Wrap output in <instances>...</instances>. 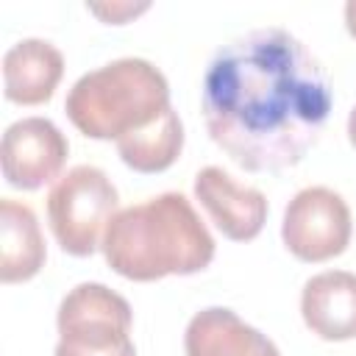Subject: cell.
Here are the masks:
<instances>
[{
	"instance_id": "15",
	"label": "cell",
	"mask_w": 356,
	"mask_h": 356,
	"mask_svg": "<svg viewBox=\"0 0 356 356\" xmlns=\"http://www.w3.org/2000/svg\"><path fill=\"white\" fill-rule=\"evenodd\" d=\"M345 28H348V33L356 39V0L345 3Z\"/></svg>"
},
{
	"instance_id": "9",
	"label": "cell",
	"mask_w": 356,
	"mask_h": 356,
	"mask_svg": "<svg viewBox=\"0 0 356 356\" xmlns=\"http://www.w3.org/2000/svg\"><path fill=\"white\" fill-rule=\"evenodd\" d=\"M300 314L306 328L325 342L356 339V275L348 270L312 275L300 292Z\"/></svg>"
},
{
	"instance_id": "11",
	"label": "cell",
	"mask_w": 356,
	"mask_h": 356,
	"mask_svg": "<svg viewBox=\"0 0 356 356\" xmlns=\"http://www.w3.org/2000/svg\"><path fill=\"white\" fill-rule=\"evenodd\" d=\"M64 75V56L44 39H19L3 56V92L17 106H42Z\"/></svg>"
},
{
	"instance_id": "7",
	"label": "cell",
	"mask_w": 356,
	"mask_h": 356,
	"mask_svg": "<svg viewBox=\"0 0 356 356\" xmlns=\"http://www.w3.org/2000/svg\"><path fill=\"white\" fill-rule=\"evenodd\" d=\"M70 153L67 136L47 117H22L11 122L0 145V167L8 186L33 192L56 181Z\"/></svg>"
},
{
	"instance_id": "16",
	"label": "cell",
	"mask_w": 356,
	"mask_h": 356,
	"mask_svg": "<svg viewBox=\"0 0 356 356\" xmlns=\"http://www.w3.org/2000/svg\"><path fill=\"white\" fill-rule=\"evenodd\" d=\"M348 139H350V145L356 147V106H353L350 114H348Z\"/></svg>"
},
{
	"instance_id": "3",
	"label": "cell",
	"mask_w": 356,
	"mask_h": 356,
	"mask_svg": "<svg viewBox=\"0 0 356 356\" xmlns=\"http://www.w3.org/2000/svg\"><path fill=\"white\" fill-rule=\"evenodd\" d=\"M170 108V83L147 58H117L81 75L67 92L64 111L89 139H122Z\"/></svg>"
},
{
	"instance_id": "12",
	"label": "cell",
	"mask_w": 356,
	"mask_h": 356,
	"mask_svg": "<svg viewBox=\"0 0 356 356\" xmlns=\"http://www.w3.org/2000/svg\"><path fill=\"white\" fill-rule=\"evenodd\" d=\"M47 250L39 220L31 206L3 197L0 200V281L19 284L44 267Z\"/></svg>"
},
{
	"instance_id": "4",
	"label": "cell",
	"mask_w": 356,
	"mask_h": 356,
	"mask_svg": "<svg viewBox=\"0 0 356 356\" xmlns=\"http://www.w3.org/2000/svg\"><path fill=\"white\" fill-rule=\"evenodd\" d=\"M56 325L58 345L53 356H136L131 339L134 312L106 284L72 286L58 303Z\"/></svg>"
},
{
	"instance_id": "13",
	"label": "cell",
	"mask_w": 356,
	"mask_h": 356,
	"mask_svg": "<svg viewBox=\"0 0 356 356\" xmlns=\"http://www.w3.org/2000/svg\"><path fill=\"white\" fill-rule=\"evenodd\" d=\"M181 150H184V125L172 106L156 122L117 139V153L122 164L142 175L164 172L178 161Z\"/></svg>"
},
{
	"instance_id": "2",
	"label": "cell",
	"mask_w": 356,
	"mask_h": 356,
	"mask_svg": "<svg viewBox=\"0 0 356 356\" xmlns=\"http://www.w3.org/2000/svg\"><path fill=\"white\" fill-rule=\"evenodd\" d=\"M100 248L106 264L128 281L200 273L217 250L206 222L181 192H161L117 211Z\"/></svg>"
},
{
	"instance_id": "8",
	"label": "cell",
	"mask_w": 356,
	"mask_h": 356,
	"mask_svg": "<svg viewBox=\"0 0 356 356\" xmlns=\"http://www.w3.org/2000/svg\"><path fill=\"white\" fill-rule=\"evenodd\" d=\"M195 197L217 225V231L234 242H250L267 222V197L248 184L234 181L222 167H203L195 175Z\"/></svg>"
},
{
	"instance_id": "5",
	"label": "cell",
	"mask_w": 356,
	"mask_h": 356,
	"mask_svg": "<svg viewBox=\"0 0 356 356\" xmlns=\"http://www.w3.org/2000/svg\"><path fill=\"white\" fill-rule=\"evenodd\" d=\"M117 186L92 164H78L61 175L47 195V222L58 248L70 256H92L117 214Z\"/></svg>"
},
{
	"instance_id": "6",
	"label": "cell",
	"mask_w": 356,
	"mask_h": 356,
	"mask_svg": "<svg viewBox=\"0 0 356 356\" xmlns=\"http://www.w3.org/2000/svg\"><path fill=\"white\" fill-rule=\"evenodd\" d=\"M353 220L339 192L328 186L300 189L284 209L281 239L300 261H328L350 245Z\"/></svg>"
},
{
	"instance_id": "10",
	"label": "cell",
	"mask_w": 356,
	"mask_h": 356,
	"mask_svg": "<svg viewBox=\"0 0 356 356\" xmlns=\"http://www.w3.org/2000/svg\"><path fill=\"white\" fill-rule=\"evenodd\" d=\"M186 356H281L275 342L225 306L197 312L184 331Z\"/></svg>"
},
{
	"instance_id": "1",
	"label": "cell",
	"mask_w": 356,
	"mask_h": 356,
	"mask_svg": "<svg viewBox=\"0 0 356 356\" xmlns=\"http://www.w3.org/2000/svg\"><path fill=\"white\" fill-rule=\"evenodd\" d=\"M334 89L312 50L278 25L248 31L206 64V131L248 172L295 167L320 139Z\"/></svg>"
},
{
	"instance_id": "14",
	"label": "cell",
	"mask_w": 356,
	"mask_h": 356,
	"mask_svg": "<svg viewBox=\"0 0 356 356\" xmlns=\"http://www.w3.org/2000/svg\"><path fill=\"white\" fill-rule=\"evenodd\" d=\"M147 6H131V3H111V6H92L89 11L103 17L106 22H114V25H122L125 19L136 17L139 11H145Z\"/></svg>"
}]
</instances>
